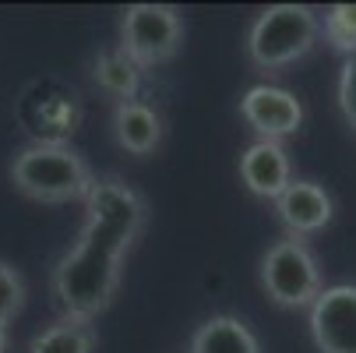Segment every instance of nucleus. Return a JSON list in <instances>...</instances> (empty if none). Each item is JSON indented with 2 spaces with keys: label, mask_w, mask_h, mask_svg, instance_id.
<instances>
[{
  "label": "nucleus",
  "mask_w": 356,
  "mask_h": 353,
  "mask_svg": "<svg viewBox=\"0 0 356 353\" xmlns=\"http://www.w3.org/2000/svg\"><path fill=\"white\" fill-rule=\"evenodd\" d=\"M339 110H342L346 124H349L353 134H356V54L346 57L342 74H339Z\"/></svg>",
  "instance_id": "dca6fc26"
},
{
  "label": "nucleus",
  "mask_w": 356,
  "mask_h": 353,
  "mask_svg": "<svg viewBox=\"0 0 356 353\" xmlns=\"http://www.w3.org/2000/svg\"><path fill=\"white\" fill-rule=\"evenodd\" d=\"M240 117L261 141H282L303 127V103L279 85H254L240 99Z\"/></svg>",
  "instance_id": "0eeeda50"
},
{
  "label": "nucleus",
  "mask_w": 356,
  "mask_h": 353,
  "mask_svg": "<svg viewBox=\"0 0 356 353\" xmlns=\"http://www.w3.org/2000/svg\"><path fill=\"white\" fill-rule=\"evenodd\" d=\"M92 350H95V325L71 315H60L29 343V353H92Z\"/></svg>",
  "instance_id": "ddd939ff"
},
{
  "label": "nucleus",
  "mask_w": 356,
  "mask_h": 353,
  "mask_svg": "<svg viewBox=\"0 0 356 353\" xmlns=\"http://www.w3.org/2000/svg\"><path fill=\"white\" fill-rule=\"evenodd\" d=\"M184 46V15L170 4H131L120 18V49L138 71L170 64Z\"/></svg>",
  "instance_id": "39448f33"
},
{
  "label": "nucleus",
  "mask_w": 356,
  "mask_h": 353,
  "mask_svg": "<svg viewBox=\"0 0 356 353\" xmlns=\"http://www.w3.org/2000/svg\"><path fill=\"white\" fill-rule=\"evenodd\" d=\"M307 325L318 353H356V286H325L307 308Z\"/></svg>",
  "instance_id": "423d86ee"
},
{
  "label": "nucleus",
  "mask_w": 356,
  "mask_h": 353,
  "mask_svg": "<svg viewBox=\"0 0 356 353\" xmlns=\"http://www.w3.org/2000/svg\"><path fill=\"white\" fill-rule=\"evenodd\" d=\"M321 32H325V42L339 54L353 57L356 54V4H335L325 11V22H321Z\"/></svg>",
  "instance_id": "4468645a"
},
{
  "label": "nucleus",
  "mask_w": 356,
  "mask_h": 353,
  "mask_svg": "<svg viewBox=\"0 0 356 353\" xmlns=\"http://www.w3.org/2000/svg\"><path fill=\"white\" fill-rule=\"evenodd\" d=\"M25 297H29V290H25L22 272L11 262L0 258V325L4 329L25 311Z\"/></svg>",
  "instance_id": "2eb2a0df"
},
{
  "label": "nucleus",
  "mask_w": 356,
  "mask_h": 353,
  "mask_svg": "<svg viewBox=\"0 0 356 353\" xmlns=\"http://www.w3.org/2000/svg\"><path fill=\"white\" fill-rule=\"evenodd\" d=\"M318 36L321 22L307 4H272L247 29V57L258 71L279 74L282 68L307 57Z\"/></svg>",
  "instance_id": "7ed1b4c3"
},
{
  "label": "nucleus",
  "mask_w": 356,
  "mask_h": 353,
  "mask_svg": "<svg viewBox=\"0 0 356 353\" xmlns=\"http://www.w3.org/2000/svg\"><path fill=\"white\" fill-rule=\"evenodd\" d=\"M11 184L18 194L39 201V205H71L85 201L95 173L81 152L64 141H32L11 163Z\"/></svg>",
  "instance_id": "f03ea898"
},
{
  "label": "nucleus",
  "mask_w": 356,
  "mask_h": 353,
  "mask_svg": "<svg viewBox=\"0 0 356 353\" xmlns=\"http://www.w3.org/2000/svg\"><path fill=\"white\" fill-rule=\"evenodd\" d=\"M92 78L106 95H113L117 103H134L138 88H141V71L134 68V61L124 49H103L92 64Z\"/></svg>",
  "instance_id": "f8f14e48"
},
{
  "label": "nucleus",
  "mask_w": 356,
  "mask_h": 353,
  "mask_svg": "<svg viewBox=\"0 0 356 353\" xmlns=\"http://www.w3.org/2000/svg\"><path fill=\"white\" fill-rule=\"evenodd\" d=\"M272 205H275V219L286 230V237H296V240L321 233L335 216L332 194L314 180H293Z\"/></svg>",
  "instance_id": "6e6552de"
},
{
  "label": "nucleus",
  "mask_w": 356,
  "mask_h": 353,
  "mask_svg": "<svg viewBox=\"0 0 356 353\" xmlns=\"http://www.w3.org/2000/svg\"><path fill=\"white\" fill-rule=\"evenodd\" d=\"M191 353H261V343L243 318L212 315L191 336Z\"/></svg>",
  "instance_id": "9b49d317"
},
{
  "label": "nucleus",
  "mask_w": 356,
  "mask_h": 353,
  "mask_svg": "<svg viewBox=\"0 0 356 353\" xmlns=\"http://www.w3.org/2000/svg\"><path fill=\"white\" fill-rule=\"evenodd\" d=\"M134 240V230L85 216L78 240L60 255L54 276H49V286H54V297L64 315L95 322L113 304L124 276V258Z\"/></svg>",
  "instance_id": "f257e3e1"
},
{
  "label": "nucleus",
  "mask_w": 356,
  "mask_h": 353,
  "mask_svg": "<svg viewBox=\"0 0 356 353\" xmlns=\"http://www.w3.org/2000/svg\"><path fill=\"white\" fill-rule=\"evenodd\" d=\"M258 283L265 297L282 311L311 308L314 297L325 290L318 255L307 240H296V237H282L265 251L258 262Z\"/></svg>",
  "instance_id": "20e7f679"
},
{
  "label": "nucleus",
  "mask_w": 356,
  "mask_h": 353,
  "mask_svg": "<svg viewBox=\"0 0 356 353\" xmlns=\"http://www.w3.org/2000/svg\"><path fill=\"white\" fill-rule=\"evenodd\" d=\"M0 353H8V329L0 325Z\"/></svg>",
  "instance_id": "f3484780"
},
{
  "label": "nucleus",
  "mask_w": 356,
  "mask_h": 353,
  "mask_svg": "<svg viewBox=\"0 0 356 353\" xmlns=\"http://www.w3.org/2000/svg\"><path fill=\"white\" fill-rule=\"evenodd\" d=\"M240 180L243 187L261 198V201H275L289 184H293V163L282 141H254L243 148L240 156Z\"/></svg>",
  "instance_id": "1a4fd4ad"
},
{
  "label": "nucleus",
  "mask_w": 356,
  "mask_h": 353,
  "mask_svg": "<svg viewBox=\"0 0 356 353\" xmlns=\"http://www.w3.org/2000/svg\"><path fill=\"white\" fill-rule=\"evenodd\" d=\"M113 134L117 145L131 156H148L156 152L159 141H163V120L159 113L145 107V103H117L113 107Z\"/></svg>",
  "instance_id": "9d476101"
}]
</instances>
